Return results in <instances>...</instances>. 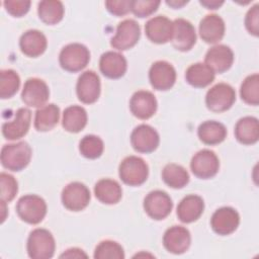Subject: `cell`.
<instances>
[{
	"label": "cell",
	"mask_w": 259,
	"mask_h": 259,
	"mask_svg": "<svg viewBox=\"0 0 259 259\" xmlns=\"http://www.w3.org/2000/svg\"><path fill=\"white\" fill-rule=\"evenodd\" d=\"M31 148L26 142L4 145L1 150V164L4 168L17 172L30 162Z\"/></svg>",
	"instance_id": "6da1fadb"
},
{
	"label": "cell",
	"mask_w": 259,
	"mask_h": 259,
	"mask_svg": "<svg viewBox=\"0 0 259 259\" xmlns=\"http://www.w3.org/2000/svg\"><path fill=\"white\" fill-rule=\"evenodd\" d=\"M56 249L52 233L46 229H34L27 239V253L32 259H49L54 256Z\"/></svg>",
	"instance_id": "7a4b0ae2"
},
{
	"label": "cell",
	"mask_w": 259,
	"mask_h": 259,
	"mask_svg": "<svg viewBox=\"0 0 259 259\" xmlns=\"http://www.w3.org/2000/svg\"><path fill=\"white\" fill-rule=\"evenodd\" d=\"M16 211L23 222L36 225L40 223L47 214V203L44 198L38 195L27 194L18 199Z\"/></svg>",
	"instance_id": "3957f363"
},
{
	"label": "cell",
	"mask_w": 259,
	"mask_h": 259,
	"mask_svg": "<svg viewBox=\"0 0 259 259\" xmlns=\"http://www.w3.org/2000/svg\"><path fill=\"white\" fill-rule=\"evenodd\" d=\"M118 174L123 183L130 186H139L147 180L149 167L142 158L128 156L119 164Z\"/></svg>",
	"instance_id": "277c9868"
},
{
	"label": "cell",
	"mask_w": 259,
	"mask_h": 259,
	"mask_svg": "<svg viewBox=\"0 0 259 259\" xmlns=\"http://www.w3.org/2000/svg\"><path fill=\"white\" fill-rule=\"evenodd\" d=\"M90 60L89 50L82 44L73 42L65 46L59 56L61 67L68 72L83 70Z\"/></svg>",
	"instance_id": "5b68a950"
},
{
	"label": "cell",
	"mask_w": 259,
	"mask_h": 259,
	"mask_svg": "<svg viewBox=\"0 0 259 259\" xmlns=\"http://www.w3.org/2000/svg\"><path fill=\"white\" fill-rule=\"evenodd\" d=\"M236 100L235 89L227 83H218L206 93L205 104L214 112H223L232 107Z\"/></svg>",
	"instance_id": "8992f818"
},
{
	"label": "cell",
	"mask_w": 259,
	"mask_h": 259,
	"mask_svg": "<svg viewBox=\"0 0 259 259\" xmlns=\"http://www.w3.org/2000/svg\"><path fill=\"white\" fill-rule=\"evenodd\" d=\"M173 207L171 197L162 190H154L147 194L144 199V209L147 214L156 221L167 218Z\"/></svg>",
	"instance_id": "52a82bcc"
},
{
	"label": "cell",
	"mask_w": 259,
	"mask_h": 259,
	"mask_svg": "<svg viewBox=\"0 0 259 259\" xmlns=\"http://www.w3.org/2000/svg\"><path fill=\"white\" fill-rule=\"evenodd\" d=\"M140 35L141 28L139 23L134 19H124L118 23L110 45L118 51H125L133 48L139 41Z\"/></svg>",
	"instance_id": "ba28073f"
},
{
	"label": "cell",
	"mask_w": 259,
	"mask_h": 259,
	"mask_svg": "<svg viewBox=\"0 0 259 259\" xmlns=\"http://www.w3.org/2000/svg\"><path fill=\"white\" fill-rule=\"evenodd\" d=\"M190 168L196 177L200 179H208L218 173L220 161L213 151L203 149L198 151L192 157Z\"/></svg>",
	"instance_id": "9c48e42d"
},
{
	"label": "cell",
	"mask_w": 259,
	"mask_h": 259,
	"mask_svg": "<svg viewBox=\"0 0 259 259\" xmlns=\"http://www.w3.org/2000/svg\"><path fill=\"white\" fill-rule=\"evenodd\" d=\"M63 205L72 211L84 209L90 201V191L88 187L81 182H71L66 185L62 191Z\"/></svg>",
	"instance_id": "30bf717a"
},
{
	"label": "cell",
	"mask_w": 259,
	"mask_h": 259,
	"mask_svg": "<svg viewBox=\"0 0 259 259\" xmlns=\"http://www.w3.org/2000/svg\"><path fill=\"white\" fill-rule=\"evenodd\" d=\"M100 90V79L94 71L88 70L79 76L76 85V92L81 102L85 104L94 103L99 98Z\"/></svg>",
	"instance_id": "8fae6325"
},
{
	"label": "cell",
	"mask_w": 259,
	"mask_h": 259,
	"mask_svg": "<svg viewBox=\"0 0 259 259\" xmlns=\"http://www.w3.org/2000/svg\"><path fill=\"white\" fill-rule=\"evenodd\" d=\"M50 90L47 83L38 78H29L25 81L22 92V101L30 107L40 108L49 100Z\"/></svg>",
	"instance_id": "7c38bea8"
},
{
	"label": "cell",
	"mask_w": 259,
	"mask_h": 259,
	"mask_svg": "<svg viewBox=\"0 0 259 259\" xmlns=\"http://www.w3.org/2000/svg\"><path fill=\"white\" fill-rule=\"evenodd\" d=\"M160 143L159 134L149 124H140L135 127L131 135V144L139 153L154 152Z\"/></svg>",
	"instance_id": "4fadbf2b"
},
{
	"label": "cell",
	"mask_w": 259,
	"mask_h": 259,
	"mask_svg": "<svg viewBox=\"0 0 259 259\" xmlns=\"http://www.w3.org/2000/svg\"><path fill=\"white\" fill-rule=\"evenodd\" d=\"M239 224L240 215L238 211L231 206H224L217 209L210 219V226L213 232L221 236L234 233Z\"/></svg>",
	"instance_id": "5bb4252c"
},
{
	"label": "cell",
	"mask_w": 259,
	"mask_h": 259,
	"mask_svg": "<svg viewBox=\"0 0 259 259\" xmlns=\"http://www.w3.org/2000/svg\"><path fill=\"white\" fill-rule=\"evenodd\" d=\"M151 85L156 90H169L176 81V71L174 67L166 61L155 62L149 71Z\"/></svg>",
	"instance_id": "9a60e30c"
},
{
	"label": "cell",
	"mask_w": 259,
	"mask_h": 259,
	"mask_svg": "<svg viewBox=\"0 0 259 259\" xmlns=\"http://www.w3.org/2000/svg\"><path fill=\"white\" fill-rule=\"evenodd\" d=\"M173 47L181 52L189 51L196 42V32L194 26L186 19L177 18L173 21Z\"/></svg>",
	"instance_id": "2e32d148"
},
{
	"label": "cell",
	"mask_w": 259,
	"mask_h": 259,
	"mask_svg": "<svg viewBox=\"0 0 259 259\" xmlns=\"http://www.w3.org/2000/svg\"><path fill=\"white\" fill-rule=\"evenodd\" d=\"M147 37L155 44H165L172 39L173 21L164 15L149 19L145 25Z\"/></svg>",
	"instance_id": "e0dca14e"
},
{
	"label": "cell",
	"mask_w": 259,
	"mask_h": 259,
	"mask_svg": "<svg viewBox=\"0 0 259 259\" xmlns=\"http://www.w3.org/2000/svg\"><path fill=\"white\" fill-rule=\"evenodd\" d=\"M157 100L155 95L147 90L135 92L130 100V109L132 113L140 119L152 117L157 110Z\"/></svg>",
	"instance_id": "ac0fdd59"
},
{
	"label": "cell",
	"mask_w": 259,
	"mask_h": 259,
	"mask_svg": "<svg viewBox=\"0 0 259 259\" xmlns=\"http://www.w3.org/2000/svg\"><path fill=\"white\" fill-rule=\"evenodd\" d=\"M31 112L28 108L21 107L15 112L12 120L6 121L2 124V134L7 140H18L24 137L30 126Z\"/></svg>",
	"instance_id": "d6986e66"
},
{
	"label": "cell",
	"mask_w": 259,
	"mask_h": 259,
	"mask_svg": "<svg viewBox=\"0 0 259 259\" xmlns=\"http://www.w3.org/2000/svg\"><path fill=\"white\" fill-rule=\"evenodd\" d=\"M191 236L189 231L182 226L169 228L163 237V245L166 250L173 254H182L190 246Z\"/></svg>",
	"instance_id": "ffe728a7"
},
{
	"label": "cell",
	"mask_w": 259,
	"mask_h": 259,
	"mask_svg": "<svg viewBox=\"0 0 259 259\" xmlns=\"http://www.w3.org/2000/svg\"><path fill=\"white\" fill-rule=\"evenodd\" d=\"M234 62L233 51L225 45H217L210 48L205 55V63L214 73L228 71Z\"/></svg>",
	"instance_id": "44dd1931"
},
{
	"label": "cell",
	"mask_w": 259,
	"mask_h": 259,
	"mask_svg": "<svg viewBox=\"0 0 259 259\" xmlns=\"http://www.w3.org/2000/svg\"><path fill=\"white\" fill-rule=\"evenodd\" d=\"M99 68L101 73L110 79H118L126 72V60L125 58L113 51L105 52L102 54L99 60Z\"/></svg>",
	"instance_id": "7402d4cb"
},
{
	"label": "cell",
	"mask_w": 259,
	"mask_h": 259,
	"mask_svg": "<svg viewBox=\"0 0 259 259\" xmlns=\"http://www.w3.org/2000/svg\"><path fill=\"white\" fill-rule=\"evenodd\" d=\"M225 34V22L218 14L205 15L199 23V35L207 44L220 41Z\"/></svg>",
	"instance_id": "603a6c76"
},
{
	"label": "cell",
	"mask_w": 259,
	"mask_h": 259,
	"mask_svg": "<svg viewBox=\"0 0 259 259\" xmlns=\"http://www.w3.org/2000/svg\"><path fill=\"white\" fill-rule=\"evenodd\" d=\"M48 41L46 35L37 29H29L25 31L19 39L21 52L31 58L42 55L47 49Z\"/></svg>",
	"instance_id": "cb8c5ba5"
},
{
	"label": "cell",
	"mask_w": 259,
	"mask_h": 259,
	"mask_svg": "<svg viewBox=\"0 0 259 259\" xmlns=\"http://www.w3.org/2000/svg\"><path fill=\"white\" fill-rule=\"evenodd\" d=\"M203 209V199L198 195L189 194L179 202L177 206V217L182 223L189 224L198 220Z\"/></svg>",
	"instance_id": "d4e9b609"
},
{
	"label": "cell",
	"mask_w": 259,
	"mask_h": 259,
	"mask_svg": "<svg viewBox=\"0 0 259 259\" xmlns=\"http://www.w3.org/2000/svg\"><path fill=\"white\" fill-rule=\"evenodd\" d=\"M96 198L105 204H115L122 196V189L119 183L113 179H100L94 186Z\"/></svg>",
	"instance_id": "484cf974"
},
{
	"label": "cell",
	"mask_w": 259,
	"mask_h": 259,
	"mask_svg": "<svg viewBox=\"0 0 259 259\" xmlns=\"http://www.w3.org/2000/svg\"><path fill=\"white\" fill-rule=\"evenodd\" d=\"M236 139L244 145L255 144L259 139V122L254 116L240 118L235 126Z\"/></svg>",
	"instance_id": "4316f807"
},
{
	"label": "cell",
	"mask_w": 259,
	"mask_h": 259,
	"mask_svg": "<svg viewBox=\"0 0 259 259\" xmlns=\"http://www.w3.org/2000/svg\"><path fill=\"white\" fill-rule=\"evenodd\" d=\"M185 79L191 86L203 88L212 83L214 80V72L206 64L195 63L187 68Z\"/></svg>",
	"instance_id": "83f0119b"
},
{
	"label": "cell",
	"mask_w": 259,
	"mask_h": 259,
	"mask_svg": "<svg viewBox=\"0 0 259 259\" xmlns=\"http://www.w3.org/2000/svg\"><path fill=\"white\" fill-rule=\"evenodd\" d=\"M199 140L205 145H218L227 137L226 126L215 120H206L202 122L197 130Z\"/></svg>",
	"instance_id": "f1b7e54d"
},
{
	"label": "cell",
	"mask_w": 259,
	"mask_h": 259,
	"mask_svg": "<svg viewBox=\"0 0 259 259\" xmlns=\"http://www.w3.org/2000/svg\"><path fill=\"white\" fill-rule=\"evenodd\" d=\"M87 124V112L79 105H71L64 110L62 125L69 133H79Z\"/></svg>",
	"instance_id": "f546056e"
},
{
	"label": "cell",
	"mask_w": 259,
	"mask_h": 259,
	"mask_svg": "<svg viewBox=\"0 0 259 259\" xmlns=\"http://www.w3.org/2000/svg\"><path fill=\"white\" fill-rule=\"evenodd\" d=\"M60 118V108L56 104H47L38 108L34 116V127L38 132L53 130Z\"/></svg>",
	"instance_id": "4dcf8cb0"
},
{
	"label": "cell",
	"mask_w": 259,
	"mask_h": 259,
	"mask_svg": "<svg viewBox=\"0 0 259 259\" xmlns=\"http://www.w3.org/2000/svg\"><path fill=\"white\" fill-rule=\"evenodd\" d=\"M37 13L42 22L46 24H57L63 19L64 6L58 0H45L38 3Z\"/></svg>",
	"instance_id": "1f68e13d"
},
{
	"label": "cell",
	"mask_w": 259,
	"mask_h": 259,
	"mask_svg": "<svg viewBox=\"0 0 259 259\" xmlns=\"http://www.w3.org/2000/svg\"><path fill=\"white\" fill-rule=\"evenodd\" d=\"M164 182L172 188L179 189L184 187L189 182V174L181 165L170 163L167 164L162 171Z\"/></svg>",
	"instance_id": "d6a6232c"
},
{
	"label": "cell",
	"mask_w": 259,
	"mask_h": 259,
	"mask_svg": "<svg viewBox=\"0 0 259 259\" xmlns=\"http://www.w3.org/2000/svg\"><path fill=\"white\" fill-rule=\"evenodd\" d=\"M20 78L11 69L1 70L0 72V97L2 99L12 97L19 89Z\"/></svg>",
	"instance_id": "836d02e7"
},
{
	"label": "cell",
	"mask_w": 259,
	"mask_h": 259,
	"mask_svg": "<svg viewBox=\"0 0 259 259\" xmlns=\"http://www.w3.org/2000/svg\"><path fill=\"white\" fill-rule=\"evenodd\" d=\"M240 95L242 100L247 104H259V75L257 73L245 78L241 85Z\"/></svg>",
	"instance_id": "e575fe53"
},
{
	"label": "cell",
	"mask_w": 259,
	"mask_h": 259,
	"mask_svg": "<svg viewBox=\"0 0 259 259\" xmlns=\"http://www.w3.org/2000/svg\"><path fill=\"white\" fill-rule=\"evenodd\" d=\"M104 150L103 141L94 135L85 136L79 144L80 153L88 159H96L101 156Z\"/></svg>",
	"instance_id": "d590c367"
},
{
	"label": "cell",
	"mask_w": 259,
	"mask_h": 259,
	"mask_svg": "<svg viewBox=\"0 0 259 259\" xmlns=\"http://www.w3.org/2000/svg\"><path fill=\"white\" fill-rule=\"evenodd\" d=\"M95 259H122L124 252L122 247L114 241L105 240L100 242L94 251Z\"/></svg>",
	"instance_id": "8d00e7d4"
},
{
	"label": "cell",
	"mask_w": 259,
	"mask_h": 259,
	"mask_svg": "<svg viewBox=\"0 0 259 259\" xmlns=\"http://www.w3.org/2000/svg\"><path fill=\"white\" fill-rule=\"evenodd\" d=\"M0 185H1V200L5 202L11 201L17 191H18V184L16 179L5 172L0 174Z\"/></svg>",
	"instance_id": "74e56055"
},
{
	"label": "cell",
	"mask_w": 259,
	"mask_h": 259,
	"mask_svg": "<svg viewBox=\"0 0 259 259\" xmlns=\"http://www.w3.org/2000/svg\"><path fill=\"white\" fill-rule=\"evenodd\" d=\"M160 5V1L134 0L131 2V11L138 17H147L153 14Z\"/></svg>",
	"instance_id": "f35d334b"
},
{
	"label": "cell",
	"mask_w": 259,
	"mask_h": 259,
	"mask_svg": "<svg viewBox=\"0 0 259 259\" xmlns=\"http://www.w3.org/2000/svg\"><path fill=\"white\" fill-rule=\"evenodd\" d=\"M3 4L10 15L14 17H21L28 12L31 3L28 0H7L4 1Z\"/></svg>",
	"instance_id": "ab89813d"
},
{
	"label": "cell",
	"mask_w": 259,
	"mask_h": 259,
	"mask_svg": "<svg viewBox=\"0 0 259 259\" xmlns=\"http://www.w3.org/2000/svg\"><path fill=\"white\" fill-rule=\"evenodd\" d=\"M245 26L249 33L253 34L254 36H258L259 34V5L255 4L251 7L245 18Z\"/></svg>",
	"instance_id": "60d3db41"
},
{
	"label": "cell",
	"mask_w": 259,
	"mask_h": 259,
	"mask_svg": "<svg viewBox=\"0 0 259 259\" xmlns=\"http://www.w3.org/2000/svg\"><path fill=\"white\" fill-rule=\"evenodd\" d=\"M131 2L130 0H109L105 2L107 10L116 16H122L127 14L131 11Z\"/></svg>",
	"instance_id": "b9f144b4"
},
{
	"label": "cell",
	"mask_w": 259,
	"mask_h": 259,
	"mask_svg": "<svg viewBox=\"0 0 259 259\" xmlns=\"http://www.w3.org/2000/svg\"><path fill=\"white\" fill-rule=\"evenodd\" d=\"M60 258H87V254L79 248H71L61 254Z\"/></svg>",
	"instance_id": "7bdbcfd3"
},
{
	"label": "cell",
	"mask_w": 259,
	"mask_h": 259,
	"mask_svg": "<svg viewBox=\"0 0 259 259\" xmlns=\"http://www.w3.org/2000/svg\"><path fill=\"white\" fill-rule=\"evenodd\" d=\"M199 3L207 9H217L224 4V1L219 0H200Z\"/></svg>",
	"instance_id": "ee69618b"
},
{
	"label": "cell",
	"mask_w": 259,
	"mask_h": 259,
	"mask_svg": "<svg viewBox=\"0 0 259 259\" xmlns=\"http://www.w3.org/2000/svg\"><path fill=\"white\" fill-rule=\"evenodd\" d=\"M187 2H188V1H177V0L166 1V3H167L169 6L173 7V8H180V7H182L183 5L187 4Z\"/></svg>",
	"instance_id": "f6af8a7d"
}]
</instances>
